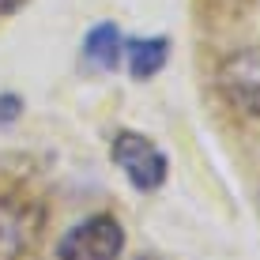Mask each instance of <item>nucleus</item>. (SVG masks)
Returning <instances> with one entry per match:
<instances>
[{
	"instance_id": "f257e3e1",
	"label": "nucleus",
	"mask_w": 260,
	"mask_h": 260,
	"mask_svg": "<svg viewBox=\"0 0 260 260\" xmlns=\"http://www.w3.org/2000/svg\"><path fill=\"white\" fill-rule=\"evenodd\" d=\"M124 230L113 215H91L57 241V260H117Z\"/></svg>"
},
{
	"instance_id": "f03ea898",
	"label": "nucleus",
	"mask_w": 260,
	"mask_h": 260,
	"mask_svg": "<svg viewBox=\"0 0 260 260\" xmlns=\"http://www.w3.org/2000/svg\"><path fill=\"white\" fill-rule=\"evenodd\" d=\"M110 155H113V162H117V170L132 181L136 192L162 189V181L170 174V162H166V155L147 136H140V132H121V136L113 140Z\"/></svg>"
},
{
	"instance_id": "7ed1b4c3",
	"label": "nucleus",
	"mask_w": 260,
	"mask_h": 260,
	"mask_svg": "<svg viewBox=\"0 0 260 260\" xmlns=\"http://www.w3.org/2000/svg\"><path fill=\"white\" fill-rule=\"evenodd\" d=\"M42 230V215L19 200H0V256L26 253L30 238Z\"/></svg>"
},
{
	"instance_id": "20e7f679",
	"label": "nucleus",
	"mask_w": 260,
	"mask_h": 260,
	"mask_svg": "<svg viewBox=\"0 0 260 260\" xmlns=\"http://www.w3.org/2000/svg\"><path fill=\"white\" fill-rule=\"evenodd\" d=\"M121 57L128 60V72L136 79H151L158 76L170 57V38L162 34H143V38H124L121 46Z\"/></svg>"
},
{
	"instance_id": "39448f33",
	"label": "nucleus",
	"mask_w": 260,
	"mask_h": 260,
	"mask_svg": "<svg viewBox=\"0 0 260 260\" xmlns=\"http://www.w3.org/2000/svg\"><path fill=\"white\" fill-rule=\"evenodd\" d=\"M121 26L117 23H94L83 38V60L98 72H113L121 64Z\"/></svg>"
},
{
	"instance_id": "423d86ee",
	"label": "nucleus",
	"mask_w": 260,
	"mask_h": 260,
	"mask_svg": "<svg viewBox=\"0 0 260 260\" xmlns=\"http://www.w3.org/2000/svg\"><path fill=\"white\" fill-rule=\"evenodd\" d=\"M19 113H23V98L19 94H0V128H8Z\"/></svg>"
},
{
	"instance_id": "0eeeda50",
	"label": "nucleus",
	"mask_w": 260,
	"mask_h": 260,
	"mask_svg": "<svg viewBox=\"0 0 260 260\" xmlns=\"http://www.w3.org/2000/svg\"><path fill=\"white\" fill-rule=\"evenodd\" d=\"M4 8H12V0H0V12H4Z\"/></svg>"
}]
</instances>
